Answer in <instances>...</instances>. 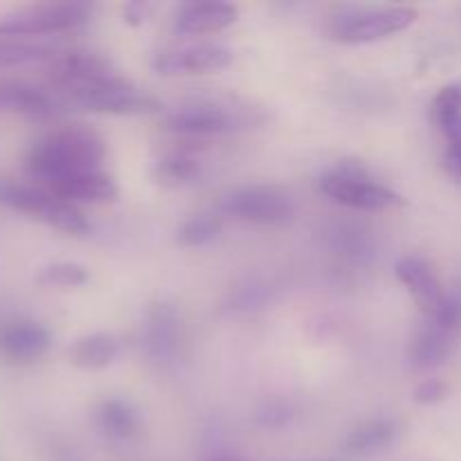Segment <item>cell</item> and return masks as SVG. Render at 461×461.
Segmentation results:
<instances>
[{
	"label": "cell",
	"instance_id": "obj_1",
	"mask_svg": "<svg viewBox=\"0 0 461 461\" xmlns=\"http://www.w3.org/2000/svg\"><path fill=\"white\" fill-rule=\"evenodd\" d=\"M106 158V142L86 126H63L32 144L25 171L41 185L66 176L99 171Z\"/></svg>",
	"mask_w": 461,
	"mask_h": 461
},
{
	"label": "cell",
	"instance_id": "obj_2",
	"mask_svg": "<svg viewBox=\"0 0 461 461\" xmlns=\"http://www.w3.org/2000/svg\"><path fill=\"white\" fill-rule=\"evenodd\" d=\"M0 205L7 210L32 216L50 228L66 234H86L90 230L84 212L72 203L61 201L41 185L21 183L14 178H0Z\"/></svg>",
	"mask_w": 461,
	"mask_h": 461
},
{
	"label": "cell",
	"instance_id": "obj_3",
	"mask_svg": "<svg viewBox=\"0 0 461 461\" xmlns=\"http://www.w3.org/2000/svg\"><path fill=\"white\" fill-rule=\"evenodd\" d=\"M320 189L331 201L360 212H383L403 205V198L385 185L369 178L367 169L360 162L347 160L336 171L320 180Z\"/></svg>",
	"mask_w": 461,
	"mask_h": 461
},
{
	"label": "cell",
	"instance_id": "obj_4",
	"mask_svg": "<svg viewBox=\"0 0 461 461\" xmlns=\"http://www.w3.org/2000/svg\"><path fill=\"white\" fill-rule=\"evenodd\" d=\"M417 9L412 7L349 9V12L340 14L333 21L331 34L333 39L347 45L374 43V41L387 39V36H394L399 32L408 30L417 21Z\"/></svg>",
	"mask_w": 461,
	"mask_h": 461
},
{
	"label": "cell",
	"instance_id": "obj_5",
	"mask_svg": "<svg viewBox=\"0 0 461 461\" xmlns=\"http://www.w3.org/2000/svg\"><path fill=\"white\" fill-rule=\"evenodd\" d=\"M90 18L86 3H45L0 16V39L57 34L75 30Z\"/></svg>",
	"mask_w": 461,
	"mask_h": 461
},
{
	"label": "cell",
	"instance_id": "obj_6",
	"mask_svg": "<svg viewBox=\"0 0 461 461\" xmlns=\"http://www.w3.org/2000/svg\"><path fill=\"white\" fill-rule=\"evenodd\" d=\"M54 99H57L59 106H72L77 111L102 113V115H149V113H156L160 108L158 99L140 93L129 79L104 86V88L63 95V97L54 95Z\"/></svg>",
	"mask_w": 461,
	"mask_h": 461
},
{
	"label": "cell",
	"instance_id": "obj_7",
	"mask_svg": "<svg viewBox=\"0 0 461 461\" xmlns=\"http://www.w3.org/2000/svg\"><path fill=\"white\" fill-rule=\"evenodd\" d=\"M228 216L255 225H279L293 216V201L275 187H241L223 198Z\"/></svg>",
	"mask_w": 461,
	"mask_h": 461
},
{
	"label": "cell",
	"instance_id": "obj_8",
	"mask_svg": "<svg viewBox=\"0 0 461 461\" xmlns=\"http://www.w3.org/2000/svg\"><path fill=\"white\" fill-rule=\"evenodd\" d=\"M248 117L241 108L225 106L219 102H196L189 106L178 108L169 117L167 126L174 133L187 135V138H210V135L232 133L239 126H246Z\"/></svg>",
	"mask_w": 461,
	"mask_h": 461
},
{
	"label": "cell",
	"instance_id": "obj_9",
	"mask_svg": "<svg viewBox=\"0 0 461 461\" xmlns=\"http://www.w3.org/2000/svg\"><path fill=\"white\" fill-rule=\"evenodd\" d=\"M232 50L223 45H192V48L167 50L156 54L153 70L158 75H210L219 72L232 63Z\"/></svg>",
	"mask_w": 461,
	"mask_h": 461
},
{
	"label": "cell",
	"instance_id": "obj_10",
	"mask_svg": "<svg viewBox=\"0 0 461 461\" xmlns=\"http://www.w3.org/2000/svg\"><path fill=\"white\" fill-rule=\"evenodd\" d=\"M52 347L48 329L34 320H12L0 324V358L12 365H30L43 358Z\"/></svg>",
	"mask_w": 461,
	"mask_h": 461
},
{
	"label": "cell",
	"instance_id": "obj_11",
	"mask_svg": "<svg viewBox=\"0 0 461 461\" xmlns=\"http://www.w3.org/2000/svg\"><path fill=\"white\" fill-rule=\"evenodd\" d=\"M394 273L396 277H399V282L408 288L410 295L414 297L419 309H421L428 318H432L446 297L444 286H441L435 268H432L423 257L408 255L401 257V259L396 261Z\"/></svg>",
	"mask_w": 461,
	"mask_h": 461
},
{
	"label": "cell",
	"instance_id": "obj_12",
	"mask_svg": "<svg viewBox=\"0 0 461 461\" xmlns=\"http://www.w3.org/2000/svg\"><path fill=\"white\" fill-rule=\"evenodd\" d=\"M54 194L57 198L68 203H108L117 198V183L108 174L99 171H84V174L66 176V178L52 180L48 185H41Z\"/></svg>",
	"mask_w": 461,
	"mask_h": 461
},
{
	"label": "cell",
	"instance_id": "obj_13",
	"mask_svg": "<svg viewBox=\"0 0 461 461\" xmlns=\"http://www.w3.org/2000/svg\"><path fill=\"white\" fill-rule=\"evenodd\" d=\"M180 347V322L171 306L158 304L149 311L144 324V349L158 363L176 358Z\"/></svg>",
	"mask_w": 461,
	"mask_h": 461
},
{
	"label": "cell",
	"instance_id": "obj_14",
	"mask_svg": "<svg viewBox=\"0 0 461 461\" xmlns=\"http://www.w3.org/2000/svg\"><path fill=\"white\" fill-rule=\"evenodd\" d=\"M239 9L230 3H192L180 9L176 30L185 36L216 34L237 23Z\"/></svg>",
	"mask_w": 461,
	"mask_h": 461
},
{
	"label": "cell",
	"instance_id": "obj_15",
	"mask_svg": "<svg viewBox=\"0 0 461 461\" xmlns=\"http://www.w3.org/2000/svg\"><path fill=\"white\" fill-rule=\"evenodd\" d=\"M59 108L57 99L45 88L32 86L27 81L0 79V113L43 117Z\"/></svg>",
	"mask_w": 461,
	"mask_h": 461
},
{
	"label": "cell",
	"instance_id": "obj_16",
	"mask_svg": "<svg viewBox=\"0 0 461 461\" xmlns=\"http://www.w3.org/2000/svg\"><path fill=\"white\" fill-rule=\"evenodd\" d=\"M450 354H453V333L430 322L410 342L408 363L412 369L423 372V369L439 367L444 360H448Z\"/></svg>",
	"mask_w": 461,
	"mask_h": 461
},
{
	"label": "cell",
	"instance_id": "obj_17",
	"mask_svg": "<svg viewBox=\"0 0 461 461\" xmlns=\"http://www.w3.org/2000/svg\"><path fill=\"white\" fill-rule=\"evenodd\" d=\"M120 349V340L113 333H90L68 349V360L79 369H104L115 363Z\"/></svg>",
	"mask_w": 461,
	"mask_h": 461
},
{
	"label": "cell",
	"instance_id": "obj_18",
	"mask_svg": "<svg viewBox=\"0 0 461 461\" xmlns=\"http://www.w3.org/2000/svg\"><path fill=\"white\" fill-rule=\"evenodd\" d=\"M396 435H399V428H396L394 421H390V419H374V421L349 432L342 448L351 457H367V455L381 453L387 446H392Z\"/></svg>",
	"mask_w": 461,
	"mask_h": 461
},
{
	"label": "cell",
	"instance_id": "obj_19",
	"mask_svg": "<svg viewBox=\"0 0 461 461\" xmlns=\"http://www.w3.org/2000/svg\"><path fill=\"white\" fill-rule=\"evenodd\" d=\"M95 419H97V426L102 428V432H106L113 439H131V437L138 435L140 430L138 410L124 399L102 401Z\"/></svg>",
	"mask_w": 461,
	"mask_h": 461
},
{
	"label": "cell",
	"instance_id": "obj_20",
	"mask_svg": "<svg viewBox=\"0 0 461 461\" xmlns=\"http://www.w3.org/2000/svg\"><path fill=\"white\" fill-rule=\"evenodd\" d=\"M201 176V162L187 153H169L156 162L153 178L165 187H183Z\"/></svg>",
	"mask_w": 461,
	"mask_h": 461
},
{
	"label": "cell",
	"instance_id": "obj_21",
	"mask_svg": "<svg viewBox=\"0 0 461 461\" xmlns=\"http://www.w3.org/2000/svg\"><path fill=\"white\" fill-rule=\"evenodd\" d=\"M223 230V219L214 214H198L185 221L178 230V243L187 248H203L216 241Z\"/></svg>",
	"mask_w": 461,
	"mask_h": 461
},
{
	"label": "cell",
	"instance_id": "obj_22",
	"mask_svg": "<svg viewBox=\"0 0 461 461\" xmlns=\"http://www.w3.org/2000/svg\"><path fill=\"white\" fill-rule=\"evenodd\" d=\"M54 52L45 45L27 43V41L16 39H0V68L25 66V63L45 61L52 59Z\"/></svg>",
	"mask_w": 461,
	"mask_h": 461
},
{
	"label": "cell",
	"instance_id": "obj_23",
	"mask_svg": "<svg viewBox=\"0 0 461 461\" xmlns=\"http://www.w3.org/2000/svg\"><path fill=\"white\" fill-rule=\"evenodd\" d=\"M88 268H84L81 264H72V261H57V264H50L45 268L39 270L36 275V282L43 284V286H57V288H75L84 286L88 282Z\"/></svg>",
	"mask_w": 461,
	"mask_h": 461
},
{
	"label": "cell",
	"instance_id": "obj_24",
	"mask_svg": "<svg viewBox=\"0 0 461 461\" xmlns=\"http://www.w3.org/2000/svg\"><path fill=\"white\" fill-rule=\"evenodd\" d=\"M430 113L441 133H444L446 129H450L453 124H457L461 120V81L444 86V88L437 93V97L432 99Z\"/></svg>",
	"mask_w": 461,
	"mask_h": 461
},
{
	"label": "cell",
	"instance_id": "obj_25",
	"mask_svg": "<svg viewBox=\"0 0 461 461\" xmlns=\"http://www.w3.org/2000/svg\"><path fill=\"white\" fill-rule=\"evenodd\" d=\"M432 324L441 327L444 331L455 333L461 327V297L459 295H446L439 309L430 318Z\"/></svg>",
	"mask_w": 461,
	"mask_h": 461
},
{
	"label": "cell",
	"instance_id": "obj_26",
	"mask_svg": "<svg viewBox=\"0 0 461 461\" xmlns=\"http://www.w3.org/2000/svg\"><path fill=\"white\" fill-rule=\"evenodd\" d=\"M448 392L450 387L446 381H441V378H426V381L414 387L412 399L419 405H437L441 401H446Z\"/></svg>",
	"mask_w": 461,
	"mask_h": 461
},
{
	"label": "cell",
	"instance_id": "obj_27",
	"mask_svg": "<svg viewBox=\"0 0 461 461\" xmlns=\"http://www.w3.org/2000/svg\"><path fill=\"white\" fill-rule=\"evenodd\" d=\"M288 419H291V412H288L286 405L282 403L266 405L264 412L257 414V423H259L261 428H282L286 426Z\"/></svg>",
	"mask_w": 461,
	"mask_h": 461
},
{
	"label": "cell",
	"instance_id": "obj_28",
	"mask_svg": "<svg viewBox=\"0 0 461 461\" xmlns=\"http://www.w3.org/2000/svg\"><path fill=\"white\" fill-rule=\"evenodd\" d=\"M264 297H266V291L264 288H255V286H248V288H241V291L234 295L232 300V309L234 311H250V309H257V306L264 304Z\"/></svg>",
	"mask_w": 461,
	"mask_h": 461
},
{
	"label": "cell",
	"instance_id": "obj_29",
	"mask_svg": "<svg viewBox=\"0 0 461 461\" xmlns=\"http://www.w3.org/2000/svg\"><path fill=\"white\" fill-rule=\"evenodd\" d=\"M446 171L461 183V144H448V151L444 156Z\"/></svg>",
	"mask_w": 461,
	"mask_h": 461
},
{
	"label": "cell",
	"instance_id": "obj_30",
	"mask_svg": "<svg viewBox=\"0 0 461 461\" xmlns=\"http://www.w3.org/2000/svg\"><path fill=\"white\" fill-rule=\"evenodd\" d=\"M149 12H151V7H149L147 3H129L124 7V21L129 23V25L138 27L147 21Z\"/></svg>",
	"mask_w": 461,
	"mask_h": 461
},
{
	"label": "cell",
	"instance_id": "obj_31",
	"mask_svg": "<svg viewBox=\"0 0 461 461\" xmlns=\"http://www.w3.org/2000/svg\"><path fill=\"white\" fill-rule=\"evenodd\" d=\"M212 461H243V459L237 457V455H219V457H214Z\"/></svg>",
	"mask_w": 461,
	"mask_h": 461
}]
</instances>
